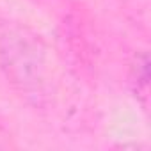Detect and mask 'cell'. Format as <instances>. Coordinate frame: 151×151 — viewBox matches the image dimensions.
<instances>
[{"instance_id":"1","label":"cell","mask_w":151,"mask_h":151,"mask_svg":"<svg viewBox=\"0 0 151 151\" xmlns=\"http://www.w3.org/2000/svg\"><path fill=\"white\" fill-rule=\"evenodd\" d=\"M147 80H149L147 57L142 55V59L137 60V64H135V80H133V84H135V93L144 96V98L147 96V84H149Z\"/></svg>"}]
</instances>
